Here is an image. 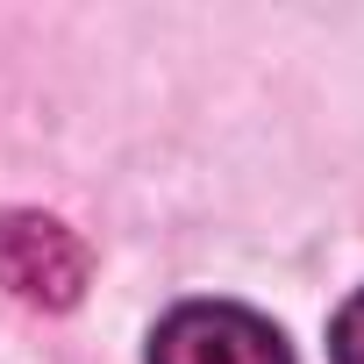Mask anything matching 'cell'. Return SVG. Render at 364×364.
Instances as JSON below:
<instances>
[{"instance_id": "cell-3", "label": "cell", "mask_w": 364, "mask_h": 364, "mask_svg": "<svg viewBox=\"0 0 364 364\" xmlns=\"http://www.w3.org/2000/svg\"><path fill=\"white\" fill-rule=\"evenodd\" d=\"M328 357H336V364H364V293L343 300V314H336V328H328Z\"/></svg>"}, {"instance_id": "cell-1", "label": "cell", "mask_w": 364, "mask_h": 364, "mask_svg": "<svg viewBox=\"0 0 364 364\" xmlns=\"http://www.w3.org/2000/svg\"><path fill=\"white\" fill-rule=\"evenodd\" d=\"M150 364H293L286 336L229 300H186L150 336Z\"/></svg>"}, {"instance_id": "cell-2", "label": "cell", "mask_w": 364, "mask_h": 364, "mask_svg": "<svg viewBox=\"0 0 364 364\" xmlns=\"http://www.w3.org/2000/svg\"><path fill=\"white\" fill-rule=\"evenodd\" d=\"M0 286L29 307H72L86 293V243L50 215H0Z\"/></svg>"}]
</instances>
